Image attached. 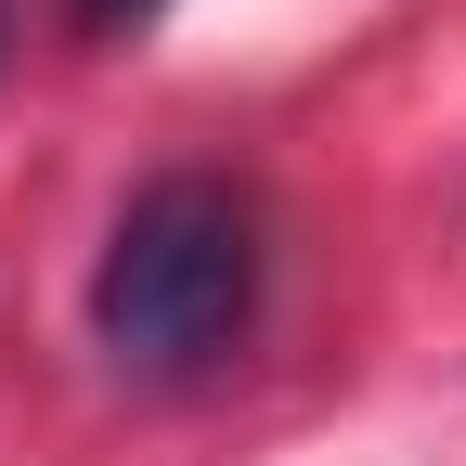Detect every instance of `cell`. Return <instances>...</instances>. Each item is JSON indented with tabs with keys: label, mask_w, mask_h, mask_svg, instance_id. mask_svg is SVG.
Listing matches in <instances>:
<instances>
[{
	"label": "cell",
	"mask_w": 466,
	"mask_h": 466,
	"mask_svg": "<svg viewBox=\"0 0 466 466\" xmlns=\"http://www.w3.org/2000/svg\"><path fill=\"white\" fill-rule=\"evenodd\" d=\"M66 14H78V39H130L143 14H168V0H66Z\"/></svg>",
	"instance_id": "7a4b0ae2"
},
{
	"label": "cell",
	"mask_w": 466,
	"mask_h": 466,
	"mask_svg": "<svg viewBox=\"0 0 466 466\" xmlns=\"http://www.w3.org/2000/svg\"><path fill=\"white\" fill-rule=\"evenodd\" d=\"M259 311V208L220 168H168L116 208L91 259V337L130 376H208Z\"/></svg>",
	"instance_id": "6da1fadb"
}]
</instances>
